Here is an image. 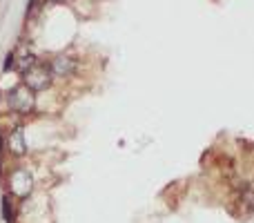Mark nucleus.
<instances>
[{"instance_id": "obj_1", "label": "nucleus", "mask_w": 254, "mask_h": 223, "mask_svg": "<svg viewBox=\"0 0 254 223\" xmlns=\"http://www.w3.org/2000/svg\"><path fill=\"white\" fill-rule=\"evenodd\" d=\"M22 80H25V87H29L34 94L43 92V89H47L52 85V72H49V67L36 63L34 67L22 72Z\"/></svg>"}, {"instance_id": "obj_2", "label": "nucleus", "mask_w": 254, "mask_h": 223, "mask_svg": "<svg viewBox=\"0 0 254 223\" xmlns=\"http://www.w3.org/2000/svg\"><path fill=\"white\" fill-rule=\"evenodd\" d=\"M7 103H9V107L18 114H29V112H34V107H36L34 92H31L29 87H25V85L13 87L11 92L7 94Z\"/></svg>"}, {"instance_id": "obj_3", "label": "nucleus", "mask_w": 254, "mask_h": 223, "mask_svg": "<svg viewBox=\"0 0 254 223\" xmlns=\"http://www.w3.org/2000/svg\"><path fill=\"white\" fill-rule=\"evenodd\" d=\"M31 188H34V179H31V174L27 170H16L9 176V190L16 197H20V199L29 197Z\"/></svg>"}, {"instance_id": "obj_4", "label": "nucleus", "mask_w": 254, "mask_h": 223, "mask_svg": "<svg viewBox=\"0 0 254 223\" xmlns=\"http://www.w3.org/2000/svg\"><path fill=\"white\" fill-rule=\"evenodd\" d=\"M49 72H52V76H61V78L71 76L76 72V58H71V56H56L52 61V65H49Z\"/></svg>"}, {"instance_id": "obj_5", "label": "nucleus", "mask_w": 254, "mask_h": 223, "mask_svg": "<svg viewBox=\"0 0 254 223\" xmlns=\"http://www.w3.org/2000/svg\"><path fill=\"white\" fill-rule=\"evenodd\" d=\"M7 145H9V149H11L13 154H25L27 152V143H25V134H22V130H13L11 132V136H9V141H7Z\"/></svg>"}, {"instance_id": "obj_6", "label": "nucleus", "mask_w": 254, "mask_h": 223, "mask_svg": "<svg viewBox=\"0 0 254 223\" xmlns=\"http://www.w3.org/2000/svg\"><path fill=\"white\" fill-rule=\"evenodd\" d=\"M2 217L7 223H13L16 221V217H13V203L9 197H2Z\"/></svg>"}, {"instance_id": "obj_7", "label": "nucleus", "mask_w": 254, "mask_h": 223, "mask_svg": "<svg viewBox=\"0 0 254 223\" xmlns=\"http://www.w3.org/2000/svg\"><path fill=\"white\" fill-rule=\"evenodd\" d=\"M241 199H243V203L248 206V210H254V190H246Z\"/></svg>"}, {"instance_id": "obj_8", "label": "nucleus", "mask_w": 254, "mask_h": 223, "mask_svg": "<svg viewBox=\"0 0 254 223\" xmlns=\"http://www.w3.org/2000/svg\"><path fill=\"white\" fill-rule=\"evenodd\" d=\"M11 65H13V54H9L7 58H4V65H2V70L7 72V70H11Z\"/></svg>"}, {"instance_id": "obj_9", "label": "nucleus", "mask_w": 254, "mask_h": 223, "mask_svg": "<svg viewBox=\"0 0 254 223\" xmlns=\"http://www.w3.org/2000/svg\"><path fill=\"white\" fill-rule=\"evenodd\" d=\"M0 156H2V136H0Z\"/></svg>"}, {"instance_id": "obj_10", "label": "nucleus", "mask_w": 254, "mask_h": 223, "mask_svg": "<svg viewBox=\"0 0 254 223\" xmlns=\"http://www.w3.org/2000/svg\"><path fill=\"white\" fill-rule=\"evenodd\" d=\"M61 2H67V0H61Z\"/></svg>"}]
</instances>
